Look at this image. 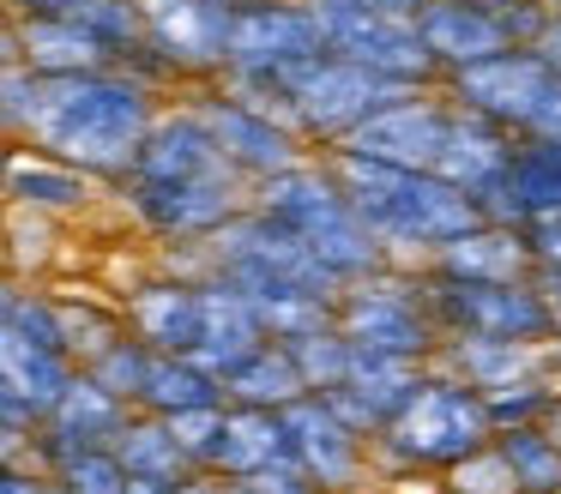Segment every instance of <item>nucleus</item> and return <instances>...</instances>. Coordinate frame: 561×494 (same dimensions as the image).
I'll list each match as a JSON object with an SVG mask.
<instances>
[{
    "label": "nucleus",
    "instance_id": "obj_1",
    "mask_svg": "<svg viewBox=\"0 0 561 494\" xmlns=\"http://www.w3.org/2000/svg\"><path fill=\"white\" fill-rule=\"evenodd\" d=\"M163 115L158 84L134 67H103V72H73V79H43L37 115L25 139L61 163L85 169L91 181L122 187L139 163L151 120Z\"/></svg>",
    "mask_w": 561,
    "mask_h": 494
},
{
    "label": "nucleus",
    "instance_id": "obj_2",
    "mask_svg": "<svg viewBox=\"0 0 561 494\" xmlns=\"http://www.w3.org/2000/svg\"><path fill=\"white\" fill-rule=\"evenodd\" d=\"M332 163H339L344 193L356 199L363 223L375 229L392 265H435L465 229L483 223V205L453 181L428 175V169H392L351 151H332Z\"/></svg>",
    "mask_w": 561,
    "mask_h": 494
},
{
    "label": "nucleus",
    "instance_id": "obj_3",
    "mask_svg": "<svg viewBox=\"0 0 561 494\" xmlns=\"http://www.w3.org/2000/svg\"><path fill=\"white\" fill-rule=\"evenodd\" d=\"M483 446H495V422H489L483 392L447 368H423L411 404L375 440V470L380 482H440Z\"/></svg>",
    "mask_w": 561,
    "mask_h": 494
},
{
    "label": "nucleus",
    "instance_id": "obj_4",
    "mask_svg": "<svg viewBox=\"0 0 561 494\" xmlns=\"http://www.w3.org/2000/svg\"><path fill=\"white\" fill-rule=\"evenodd\" d=\"M254 205L266 217H278L284 229H296V235L308 241V253H314L339 284H356V277H375L380 265H392L387 248L375 241V229L363 223L356 199L344 193L332 157H302L296 169L260 181Z\"/></svg>",
    "mask_w": 561,
    "mask_h": 494
},
{
    "label": "nucleus",
    "instance_id": "obj_5",
    "mask_svg": "<svg viewBox=\"0 0 561 494\" xmlns=\"http://www.w3.org/2000/svg\"><path fill=\"white\" fill-rule=\"evenodd\" d=\"M206 260L211 277L236 284L260 313L278 308V301H332L339 308L344 296V284L308 253V241L296 229H284L278 217H266L260 205H248L230 229H218L206 241Z\"/></svg>",
    "mask_w": 561,
    "mask_h": 494
},
{
    "label": "nucleus",
    "instance_id": "obj_6",
    "mask_svg": "<svg viewBox=\"0 0 561 494\" xmlns=\"http://www.w3.org/2000/svg\"><path fill=\"white\" fill-rule=\"evenodd\" d=\"M404 96H411V84L387 79V72H375V67H356V60H344L327 48V55L302 60V67L284 79L278 115L302 133V145L314 157H332V151H344L380 108L404 103Z\"/></svg>",
    "mask_w": 561,
    "mask_h": 494
},
{
    "label": "nucleus",
    "instance_id": "obj_7",
    "mask_svg": "<svg viewBox=\"0 0 561 494\" xmlns=\"http://www.w3.org/2000/svg\"><path fill=\"white\" fill-rule=\"evenodd\" d=\"M332 320H339V332L351 337L363 356L411 361V368H435L440 344H447L435 308H428V272L423 265H380L375 277L344 284Z\"/></svg>",
    "mask_w": 561,
    "mask_h": 494
},
{
    "label": "nucleus",
    "instance_id": "obj_8",
    "mask_svg": "<svg viewBox=\"0 0 561 494\" xmlns=\"http://www.w3.org/2000/svg\"><path fill=\"white\" fill-rule=\"evenodd\" d=\"M327 55L314 0H248L230 24V91L278 108V91L302 60Z\"/></svg>",
    "mask_w": 561,
    "mask_h": 494
},
{
    "label": "nucleus",
    "instance_id": "obj_9",
    "mask_svg": "<svg viewBox=\"0 0 561 494\" xmlns=\"http://www.w3.org/2000/svg\"><path fill=\"white\" fill-rule=\"evenodd\" d=\"M440 91L507 127L513 139H561V72L537 48H507L483 67H465Z\"/></svg>",
    "mask_w": 561,
    "mask_h": 494
},
{
    "label": "nucleus",
    "instance_id": "obj_10",
    "mask_svg": "<svg viewBox=\"0 0 561 494\" xmlns=\"http://www.w3.org/2000/svg\"><path fill=\"white\" fill-rule=\"evenodd\" d=\"M428 308H435V320L447 337H501V344H537V349L561 337L556 308H549V296L531 277L489 284V277L428 272Z\"/></svg>",
    "mask_w": 561,
    "mask_h": 494
},
{
    "label": "nucleus",
    "instance_id": "obj_11",
    "mask_svg": "<svg viewBox=\"0 0 561 494\" xmlns=\"http://www.w3.org/2000/svg\"><path fill=\"white\" fill-rule=\"evenodd\" d=\"M146 12V60L134 72H146L151 84H218L230 79V24L236 7L224 0H139Z\"/></svg>",
    "mask_w": 561,
    "mask_h": 494
},
{
    "label": "nucleus",
    "instance_id": "obj_12",
    "mask_svg": "<svg viewBox=\"0 0 561 494\" xmlns=\"http://www.w3.org/2000/svg\"><path fill=\"white\" fill-rule=\"evenodd\" d=\"M122 205L163 248H206L254 205V181H122Z\"/></svg>",
    "mask_w": 561,
    "mask_h": 494
},
{
    "label": "nucleus",
    "instance_id": "obj_13",
    "mask_svg": "<svg viewBox=\"0 0 561 494\" xmlns=\"http://www.w3.org/2000/svg\"><path fill=\"white\" fill-rule=\"evenodd\" d=\"M320 12V31H327V48L356 67H375L387 79L411 84V91H435L447 84V72L435 67L416 19H392V12H375V7H356V0H314Z\"/></svg>",
    "mask_w": 561,
    "mask_h": 494
},
{
    "label": "nucleus",
    "instance_id": "obj_14",
    "mask_svg": "<svg viewBox=\"0 0 561 494\" xmlns=\"http://www.w3.org/2000/svg\"><path fill=\"white\" fill-rule=\"evenodd\" d=\"M187 103L199 108V120L218 133L224 157H230L254 187H260V181H272V175H284V169H296L302 157H314L302 145V133H296L278 108L254 103V96H242V91H230L224 79L218 84H199Z\"/></svg>",
    "mask_w": 561,
    "mask_h": 494
},
{
    "label": "nucleus",
    "instance_id": "obj_15",
    "mask_svg": "<svg viewBox=\"0 0 561 494\" xmlns=\"http://www.w3.org/2000/svg\"><path fill=\"white\" fill-rule=\"evenodd\" d=\"M284 416H290L296 464H302L327 494H368V489L380 482V470H375V440H368V434H356L351 422H344L339 410L327 404V398L308 392L302 404H290Z\"/></svg>",
    "mask_w": 561,
    "mask_h": 494
},
{
    "label": "nucleus",
    "instance_id": "obj_16",
    "mask_svg": "<svg viewBox=\"0 0 561 494\" xmlns=\"http://www.w3.org/2000/svg\"><path fill=\"white\" fill-rule=\"evenodd\" d=\"M115 301L127 313V332L146 337L158 356H194L206 344V277H187L170 265V272L127 284Z\"/></svg>",
    "mask_w": 561,
    "mask_h": 494
},
{
    "label": "nucleus",
    "instance_id": "obj_17",
    "mask_svg": "<svg viewBox=\"0 0 561 494\" xmlns=\"http://www.w3.org/2000/svg\"><path fill=\"white\" fill-rule=\"evenodd\" d=\"M447 133H453V96L440 91H411L404 103L380 108L363 133H356L344 151L368 157V163H392V169H428L435 175L440 151H447Z\"/></svg>",
    "mask_w": 561,
    "mask_h": 494
},
{
    "label": "nucleus",
    "instance_id": "obj_18",
    "mask_svg": "<svg viewBox=\"0 0 561 494\" xmlns=\"http://www.w3.org/2000/svg\"><path fill=\"white\" fill-rule=\"evenodd\" d=\"M127 416H134V404H127V398H115L98 374L79 368V380L67 386V398L55 404V416L43 422L37 440H31V464L55 476L67 458L91 452V446H115V434L127 428Z\"/></svg>",
    "mask_w": 561,
    "mask_h": 494
},
{
    "label": "nucleus",
    "instance_id": "obj_19",
    "mask_svg": "<svg viewBox=\"0 0 561 494\" xmlns=\"http://www.w3.org/2000/svg\"><path fill=\"white\" fill-rule=\"evenodd\" d=\"M242 169L224 157L218 133L199 120L194 103H175L151 120L146 145H139V163L127 181H236ZM248 181V175H242Z\"/></svg>",
    "mask_w": 561,
    "mask_h": 494
},
{
    "label": "nucleus",
    "instance_id": "obj_20",
    "mask_svg": "<svg viewBox=\"0 0 561 494\" xmlns=\"http://www.w3.org/2000/svg\"><path fill=\"white\" fill-rule=\"evenodd\" d=\"M7 60H25L37 79H73V72H103L122 67L110 43L85 31L67 12H37V19H13L7 24Z\"/></svg>",
    "mask_w": 561,
    "mask_h": 494
},
{
    "label": "nucleus",
    "instance_id": "obj_21",
    "mask_svg": "<svg viewBox=\"0 0 561 494\" xmlns=\"http://www.w3.org/2000/svg\"><path fill=\"white\" fill-rule=\"evenodd\" d=\"M416 31H423L428 55H435V67L447 72V79L513 48L507 24H501V12L489 7V0H428V7L416 12Z\"/></svg>",
    "mask_w": 561,
    "mask_h": 494
},
{
    "label": "nucleus",
    "instance_id": "obj_22",
    "mask_svg": "<svg viewBox=\"0 0 561 494\" xmlns=\"http://www.w3.org/2000/svg\"><path fill=\"white\" fill-rule=\"evenodd\" d=\"M513 133L495 127V120H483L477 108L453 103V133H447V151H440L435 175L453 181V187H465L477 205H489L501 193V181H507L513 169Z\"/></svg>",
    "mask_w": 561,
    "mask_h": 494
},
{
    "label": "nucleus",
    "instance_id": "obj_23",
    "mask_svg": "<svg viewBox=\"0 0 561 494\" xmlns=\"http://www.w3.org/2000/svg\"><path fill=\"white\" fill-rule=\"evenodd\" d=\"M416 380H423V368H411V361L363 356V361H356V374L339 386V392H314V398H327V404L339 410V416L351 422L356 434L380 440V434L392 428V416H399V410L411 404Z\"/></svg>",
    "mask_w": 561,
    "mask_h": 494
},
{
    "label": "nucleus",
    "instance_id": "obj_24",
    "mask_svg": "<svg viewBox=\"0 0 561 494\" xmlns=\"http://www.w3.org/2000/svg\"><path fill=\"white\" fill-rule=\"evenodd\" d=\"M495 223L531 229L537 217H561V139H519L513 145V169L501 193L483 205Z\"/></svg>",
    "mask_w": 561,
    "mask_h": 494
},
{
    "label": "nucleus",
    "instance_id": "obj_25",
    "mask_svg": "<svg viewBox=\"0 0 561 494\" xmlns=\"http://www.w3.org/2000/svg\"><path fill=\"white\" fill-rule=\"evenodd\" d=\"M7 193L31 217H79L98 199V181L85 169H73V163H61V157L31 145V151H13V163H7Z\"/></svg>",
    "mask_w": 561,
    "mask_h": 494
},
{
    "label": "nucleus",
    "instance_id": "obj_26",
    "mask_svg": "<svg viewBox=\"0 0 561 494\" xmlns=\"http://www.w3.org/2000/svg\"><path fill=\"white\" fill-rule=\"evenodd\" d=\"M278 464H296V440H290V416L284 410H248L230 404V428H224L218 446V476L248 482V476H266Z\"/></svg>",
    "mask_w": 561,
    "mask_h": 494
},
{
    "label": "nucleus",
    "instance_id": "obj_27",
    "mask_svg": "<svg viewBox=\"0 0 561 494\" xmlns=\"http://www.w3.org/2000/svg\"><path fill=\"white\" fill-rule=\"evenodd\" d=\"M428 272H447V277H489V284H513V277H531V235L519 223H495L483 217L477 229H465L447 253H440Z\"/></svg>",
    "mask_w": 561,
    "mask_h": 494
},
{
    "label": "nucleus",
    "instance_id": "obj_28",
    "mask_svg": "<svg viewBox=\"0 0 561 494\" xmlns=\"http://www.w3.org/2000/svg\"><path fill=\"white\" fill-rule=\"evenodd\" d=\"M260 344H266V320H260V308L236 284L206 277V344H199L194 356L224 380V374H230L242 356H254Z\"/></svg>",
    "mask_w": 561,
    "mask_h": 494
},
{
    "label": "nucleus",
    "instance_id": "obj_29",
    "mask_svg": "<svg viewBox=\"0 0 561 494\" xmlns=\"http://www.w3.org/2000/svg\"><path fill=\"white\" fill-rule=\"evenodd\" d=\"M224 398H230V404H248V410H290L308 398V380H302V368H296L290 344L266 337L254 356H242L224 374Z\"/></svg>",
    "mask_w": 561,
    "mask_h": 494
},
{
    "label": "nucleus",
    "instance_id": "obj_30",
    "mask_svg": "<svg viewBox=\"0 0 561 494\" xmlns=\"http://www.w3.org/2000/svg\"><path fill=\"white\" fill-rule=\"evenodd\" d=\"M435 368L459 374L477 392H495V386H513V380H525V374H543V349L537 344H501V337H447Z\"/></svg>",
    "mask_w": 561,
    "mask_h": 494
},
{
    "label": "nucleus",
    "instance_id": "obj_31",
    "mask_svg": "<svg viewBox=\"0 0 561 494\" xmlns=\"http://www.w3.org/2000/svg\"><path fill=\"white\" fill-rule=\"evenodd\" d=\"M211 404H230V398H224V380L199 356H158V368L146 380V398H139V410L163 416V422L187 416V410H211Z\"/></svg>",
    "mask_w": 561,
    "mask_h": 494
},
{
    "label": "nucleus",
    "instance_id": "obj_32",
    "mask_svg": "<svg viewBox=\"0 0 561 494\" xmlns=\"http://www.w3.org/2000/svg\"><path fill=\"white\" fill-rule=\"evenodd\" d=\"M115 452H122V464L134 470V476H158V482H187L194 476V464H187L175 428L163 416H146V410L127 416V428L115 434Z\"/></svg>",
    "mask_w": 561,
    "mask_h": 494
},
{
    "label": "nucleus",
    "instance_id": "obj_33",
    "mask_svg": "<svg viewBox=\"0 0 561 494\" xmlns=\"http://www.w3.org/2000/svg\"><path fill=\"white\" fill-rule=\"evenodd\" d=\"M55 308H61V332H67V349H73L79 368H91L103 349L127 337L122 301H103V296H91V289H79V296L67 289V296H55Z\"/></svg>",
    "mask_w": 561,
    "mask_h": 494
},
{
    "label": "nucleus",
    "instance_id": "obj_34",
    "mask_svg": "<svg viewBox=\"0 0 561 494\" xmlns=\"http://www.w3.org/2000/svg\"><path fill=\"white\" fill-rule=\"evenodd\" d=\"M495 446H501V458H507L519 494H561V440L549 434V422H537V428H507V434H495Z\"/></svg>",
    "mask_w": 561,
    "mask_h": 494
},
{
    "label": "nucleus",
    "instance_id": "obj_35",
    "mask_svg": "<svg viewBox=\"0 0 561 494\" xmlns=\"http://www.w3.org/2000/svg\"><path fill=\"white\" fill-rule=\"evenodd\" d=\"M290 356H296V368H302L308 392H339V386L356 374L363 349L339 332V320H327V325H314V332L290 337Z\"/></svg>",
    "mask_w": 561,
    "mask_h": 494
},
{
    "label": "nucleus",
    "instance_id": "obj_36",
    "mask_svg": "<svg viewBox=\"0 0 561 494\" xmlns=\"http://www.w3.org/2000/svg\"><path fill=\"white\" fill-rule=\"evenodd\" d=\"M0 332L25 337V344H43V349H67L55 296H49V289H31V284H7V289H0ZM67 356H73V349H67Z\"/></svg>",
    "mask_w": 561,
    "mask_h": 494
},
{
    "label": "nucleus",
    "instance_id": "obj_37",
    "mask_svg": "<svg viewBox=\"0 0 561 494\" xmlns=\"http://www.w3.org/2000/svg\"><path fill=\"white\" fill-rule=\"evenodd\" d=\"M556 398H561V386L549 380V374H525V380H513V386L483 392V404H489L495 434H507V428H537V422H549Z\"/></svg>",
    "mask_w": 561,
    "mask_h": 494
},
{
    "label": "nucleus",
    "instance_id": "obj_38",
    "mask_svg": "<svg viewBox=\"0 0 561 494\" xmlns=\"http://www.w3.org/2000/svg\"><path fill=\"white\" fill-rule=\"evenodd\" d=\"M151 368H158V349H151L146 337H134V332H127L122 344H110V349H103V356L91 361L85 374H98V380L110 386L115 398H127V404L139 410V398H146V380H151Z\"/></svg>",
    "mask_w": 561,
    "mask_h": 494
},
{
    "label": "nucleus",
    "instance_id": "obj_39",
    "mask_svg": "<svg viewBox=\"0 0 561 494\" xmlns=\"http://www.w3.org/2000/svg\"><path fill=\"white\" fill-rule=\"evenodd\" d=\"M55 482H61L67 494H127L134 470L122 464V452H115V446H91V452L67 458V464L55 470Z\"/></svg>",
    "mask_w": 561,
    "mask_h": 494
},
{
    "label": "nucleus",
    "instance_id": "obj_40",
    "mask_svg": "<svg viewBox=\"0 0 561 494\" xmlns=\"http://www.w3.org/2000/svg\"><path fill=\"white\" fill-rule=\"evenodd\" d=\"M170 428H175V440H182L187 464H194V470H211V464H218V446H224V428H230V404L170 416Z\"/></svg>",
    "mask_w": 561,
    "mask_h": 494
},
{
    "label": "nucleus",
    "instance_id": "obj_41",
    "mask_svg": "<svg viewBox=\"0 0 561 494\" xmlns=\"http://www.w3.org/2000/svg\"><path fill=\"white\" fill-rule=\"evenodd\" d=\"M440 494H519V482H513L501 446H483V452H471L459 470L440 476Z\"/></svg>",
    "mask_w": 561,
    "mask_h": 494
},
{
    "label": "nucleus",
    "instance_id": "obj_42",
    "mask_svg": "<svg viewBox=\"0 0 561 494\" xmlns=\"http://www.w3.org/2000/svg\"><path fill=\"white\" fill-rule=\"evenodd\" d=\"M43 79L25 67V60H7V96H0V120H7V139H25L31 115H37Z\"/></svg>",
    "mask_w": 561,
    "mask_h": 494
},
{
    "label": "nucleus",
    "instance_id": "obj_43",
    "mask_svg": "<svg viewBox=\"0 0 561 494\" xmlns=\"http://www.w3.org/2000/svg\"><path fill=\"white\" fill-rule=\"evenodd\" d=\"M531 260H537V272H549V277H561V217H537L531 229ZM531 272V277H537Z\"/></svg>",
    "mask_w": 561,
    "mask_h": 494
},
{
    "label": "nucleus",
    "instance_id": "obj_44",
    "mask_svg": "<svg viewBox=\"0 0 561 494\" xmlns=\"http://www.w3.org/2000/svg\"><path fill=\"white\" fill-rule=\"evenodd\" d=\"M248 482H254V494H327L302 464H278V470H266V476H248Z\"/></svg>",
    "mask_w": 561,
    "mask_h": 494
},
{
    "label": "nucleus",
    "instance_id": "obj_45",
    "mask_svg": "<svg viewBox=\"0 0 561 494\" xmlns=\"http://www.w3.org/2000/svg\"><path fill=\"white\" fill-rule=\"evenodd\" d=\"M175 494H230V476H218V470H194L187 482H175Z\"/></svg>",
    "mask_w": 561,
    "mask_h": 494
},
{
    "label": "nucleus",
    "instance_id": "obj_46",
    "mask_svg": "<svg viewBox=\"0 0 561 494\" xmlns=\"http://www.w3.org/2000/svg\"><path fill=\"white\" fill-rule=\"evenodd\" d=\"M537 55H543V60H549V67H556V72H561V0H556V19H549V31H543V36H537Z\"/></svg>",
    "mask_w": 561,
    "mask_h": 494
},
{
    "label": "nucleus",
    "instance_id": "obj_47",
    "mask_svg": "<svg viewBox=\"0 0 561 494\" xmlns=\"http://www.w3.org/2000/svg\"><path fill=\"white\" fill-rule=\"evenodd\" d=\"M13 7V19H37V12H73L79 0H7Z\"/></svg>",
    "mask_w": 561,
    "mask_h": 494
},
{
    "label": "nucleus",
    "instance_id": "obj_48",
    "mask_svg": "<svg viewBox=\"0 0 561 494\" xmlns=\"http://www.w3.org/2000/svg\"><path fill=\"white\" fill-rule=\"evenodd\" d=\"M356 7H375V12H392V19H416L428 0H356Z\"/></svg>",
    "mask_w": 561,
    "mask_h": 494
},
{
    "label": "nucleus",
    "instance_id": "obj_49",
    "mask_svg": "<svg viewBox=\"0 0 561 494\" xmlns=\"http://www.w3.org/2000/svg\"><path fill=\"white\" fill-rule=\"evenodd\" d=\"M127 494H175V482H158V476H134Z\"/></svg>",
    "mask_w": 561,
    "mask_h": 494
},
{
    "label": "nucleus",
    "instance_id": "obj_50",
    "mask_svg": "<svg viewBox=\"0 0 561 494\" xmlns=\"http://www.w3.org/2000/svg\"><path fill=\"white\" fill-rule=\"evenodd\" d=\"M543 374L561 386V337H556V344H543Z\"/></svg>",
    "mask_w": 561,
    "mask_h": 494
},
{
    "label": "nucleus",
    "instance_id": "obj_51",
    "mask_svg": "<svg viewBox=\"0 0 561 494\" xmlns=\"http://www.w3.org/2000/svg\"><path fill=\"white\" fill-rule=\"evenodd\" d=\"M549 434L561 440V398H556V410H549Z\"/></svg>",
    "mask_w": 561,
    "mask_h": 494
},
{
    "label": "nucleus",
    "instance_id": "obj_52",
    "mask_svg": "<svg viewBox=\"0 0 561 494\" xmlns=\"http://www.w3.org/2000/svg\"><path fill=\"white\" fill-rule=\"evenodd\" d=\"M49 494H67V489H61V482H49Z\"/></svg>",
    "mask_w": 561,
    "mask_h": 494
},
{
    "label": "nucleus",
    "instance_id": "obj_53",
    "mask_svg": "<svg viewBox=\"0 0 561 494\" xmlns=\"http://www.w3.org/2000/svg\"><path fill=\"white\" fill-rule=\"evenodd\" d=\"M224 7H248V0H224Z\"/></svg>",
    "mask_w": 561,
    "mask_h": 494
},
{
    "label": "nucleus",
    "instance_id": "obj_54",
    "mask_svg": "<svg viewBox=\"0 0 561 494\" xmlns=\"http://www.w3.org/2000/svg\"><path fill=\"white\" fill-rule=\"evenodd\" d=\"M368 494H375V489H368Z\"/></svg>",
    "mask_w": 561,
    "mask_h": 494
}]
</instances>
